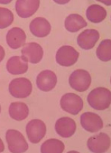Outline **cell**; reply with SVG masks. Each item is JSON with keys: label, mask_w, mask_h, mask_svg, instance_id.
Instances as JSON below:
<instances>
[{"label": "cell", "mask_w": 111, "mask_h": 153, "mask_svg": "<svg viewBox=\"0 0 111 153\" xmlns=\"http://www.w3.org/2000/svg\"><path fill=\"white\" fill-rule=\"evenodd\" d=\"M88 104L96 110H105L110 107L111 102L110 91L105 87H96L89 93Z\"/></svg>", "instance_id": "1"}, {"label": "cell", "mask_w": 111, "mask_h": 153, "mask_svg": "<svg viewBox=\"0 0 111 153\" xmlns=\"http://www.w3.org/2000/svg\"><path fill=\"white\" fill-rule=\"evenodd\" d=\"M8 148L11 153H24L29 149V145L25 136L16 129H9L6 133Z\"/></svg>", "instance_id": "2"}, {"label": "cell", "mask_w": 111, "mask_h": 153, "mask_svg": "<svg viewBox=\"0 0 111 153\" xmlns=\"http://www.w3.org/2000/svg\"><path fill=\"white\" fill-rule=\"evenodd\" d=\"M68 83L73 89L78 92H84L90 88L92 77L90 72L83 69L74 70L70 74Z\"/></svg>", "instance_id": "3"}, {"label": "cell", "mask_w": 111, "mask_h": 153, "mask_svg": "<svg viewBox=\"0 0 111 153\" xmlns=\"http://www.w3.org/2000/svg\"><path fill=\"white\" fill-rule=\"evenodd\" d=\"M9 93L14 98H25L30 96L32 91V84L26 77L15 78L9 85Z\"/></svg>", "instance_id": "4"}, {"label": "cell", "mask_w": 111, "mask_h": 153, "mask_svg": "<svg viewBox=\"0 0 111 153\" xmlns=\"http://www.w3.org/2000/svg\"><path fill=\"white\" fill-rule=\"evenodd\" d=\"M60 107L66 112L77 115L83 109L84 102L82 98L77 94L66 93L60 99Z\"/></svg>", "instance_id": "5"}, {"label": "cell", "mask_w": 111, "mask_h": 153, "mask_svg": "<svg viewBox=\"0 0 111 153\" xmlns=\"http://www.w3.org/2000/svg\"><path fill=\"white\" fill-rule=\"evenodd\" d=\"M25 129L28 140L34 144L41 142L47 132L45 122L39 119L30 120L26 125Z\"/></svg>", "instance_id": "6"}, {"label": "cell", "mask_w": 111, "mask_h": 153, "mask_svg": "<svg viewBox=\"0 0 111 153\" xmlns=\"http://www.w3.org/2000/svg\"><path fill=\"white\" fill-rule=\"evenodd\" d=\"M80 53L75 48L68 45H64L56 53V62L64 67H70L78 61Z\"/></svg>", "instance_id": "7"}, {"label": "cell", "mask_w": 111, "mask_h": 153, "mask_svg": "<svg viewBox=\"0 0 111 153\" xmlns=\"http://www.w3.org/2000/svg\"><path fill=\"white\" fill-rule=\"evenodd\" d=\"M87 146L92 153H105L110 147V138L106 133L101 132L90 137L87 141Z\"/></svg>", "instance_id": "8"}, {"label": "cell", "mask_w": 111, "mask_h": 153, "mask_svg": "<svg viewBox=\"0 0 111 153\" xmlns=\"http://www.w3.org/2000/svg\"><path fill=\"white\" fill-rule=\"evenodd\" d=\"M80 124L87 131L96 133L104 127V122L98 114L92 112H85L80 115Z\"/></svg>", "instance_id": "9"}, {"label": "cell", "mask_w": 111, "mask_h": 153, "mask_svg": "<svg viewBox=\"0 0 111 153\" xmlns=\"http://www.w3.org/2000/svg\"><path fill=\"white\" fill-rule=\"evenodd\" d=\"M21 57L27 63H39L43 56V49L36 42H29L24 45L21 50Z\"/></svg>", "instance_id": "10"}, {"label": "cell", "mask_w": 111, "mask_h": 153, "mask_svg": "<svg viewBox=\"0 0 111 153\" xmlns=\"http://www.w3.org/2000/svg\"><path fill=\"white\" fill-rule=\"evenodd\" d=\"M75 120L68 117H62L56 121L54 129L57 134L62 138H68L73 136L76 131Z\"/></svg>", "instance_id": "11"}, {"label": "cell", "mask_w": 111, "mask_h": 153, "mask_svg": "<svg viewBox=\"0 0 111 153\" xmlns=\"http://www.w3.org/2000/svg\"><path fill=\"white\" fill-rule=\"evenodd\" d=\"M57 83V76L53 71L45 70L41 71L36 77V85L39 90L48 92L55 87Z\"/></svg>", "instance_id": "12"}, {"label": "cell", "mask_w": 111, "mask_h": 153, "mask_svg": "<svg viewBox=\"0 0 111 153\" xmlns=\"http://www.w3.org/2000/svg\"><path fill=\"white\" fill-rule=\"evenodd\" d=\"M100 38V34L95 29H86L78 35L77 43L82 49L90 50L94 48Z\"/></svg>", "instance_id": "13"}, {"label": "cell", "mask_w": 111, "mask_h": 153, "mask_svg": "<svg viewBox=\"0 0 111 153\" xmlns=\"http://www.w3.org/2000/svg\"><path fill=\"white\" fill-rule=\"evenodd\" d=\"M39 6V0H18L15 2V11L20 17L27 19L37 11Z\"/></svg>", "instance_id": "14"}, {"label": "cell", "mask_w": 111, "mask_h": 153, "mask_svg": "<svg viewBox=\"0 0 111 153\" xmlns=\"http://www.w3.org/2000/svg\"><path fill=\"white\" fill-rule=\"evenodd\" d=\"M6 39L10 48L17 49L25 45L27 36L22 28L14 27L8 31Z\"/></svg>", "instance_id": "15"}, {"label": "cell", "mask_w": 111, "mask_h": 153, "mask_svg": "<svg viewBox=\"0 0 111 153\" xmlns=\"http://www.w3.org/2000/svg\"><path fill=\"white\" fill-rule=\"evenodd\" d=\"M29 30L32 35L37 37H45L50 33L51 25L45 18L36 17L29 24Z\"/></svg>", "instance_id": "16"}, {"label": "cell", "mask_w": 111, "mask_h": 153, "mask_svg": "<svg viewBox=\"0 0 111 153\" xmlns=\"http://www.w3.org/2000/svg\"><path fill=\"white\" fill-rule=\"evenodd\" d=\"M7 69L10 74L14 75L24 74L28 70V63L21 56H13L8 60Z\"/></svg>", "instance_id": "17"}, {"label": "cell", "mask_w": 111, "mask_h": 153, "mask_svg": "<svg viewBox=\"0 0 111 153\" xmlns=\"http://www.w3.org/2000/svg\"><path fill=\"white\" fill-rule=\"evenodd\" d=\"M9 113L13 120L23 121L29 115V107L23 102H11L9 108Z\"/></svg>", "instance_id": "18"}, {"label": "cell", "mask_w": 111, "mask_h": 153, "mask_svg": "<svg viewBox=\"0 0 111 153\" xmlns=\"http://www.w3.org/2000/svg\"><path fill=\"white\" fill-rule=\"evenodd\" d=\"M87 25L85 20L81 15L78 13H71L68 15L64 21V26L71 33H76L82 28Z\"/></svg>", "instance_id": "19"}, {"label": "cell", "mask_w": 111, "mask_h": 153, "mask_svg": "<svg viewBox=\"0 0 111 153\" xmlns=\"http://www.w3.org/2000/svg\"><path fill=\"white\" fill-rule=\"evenodd\" d=\"M86 16L92 23H99L106 19L107 11L104 7L94 4L87 7L86 10Z\"/></svg>", "instance_id": "20"}, {"label": "cell", "mask_w": 111, "mask_h": 153, "mask_svg": "<svg viewBox=\"0 0 111 153\" xmlns=\"http://www.w3.org/2000/svg\"><path fill=\"white\" fill-rule=\"evenodd\" d=\"M65 145L57 138H50L41 146V153H63Z\"/></svg>", "instance_id": "21"}, {"label": "cell", "mask_w": 111, "mask_h": 153, "mask_svg": "<svg viewBox=\"0 0 111 153\" xmlns=\"http://www.w3.org/2000/svg\"><path fill=\"white\" fill-rule=\"evenodd\" d=\"M111 41L110 39H104L101 42L96 51L98 58L101 61L108 62L111 58Z\"/></svg>", "instance_id": "22"}, {"label": "cell", "mask_w": 111, "mask_h": 153, "mask_svg": "<svg viewBox=\"0 0 111 153\" xmlns=\"http://www.w3.org/2000/svg\"><path fill=\"white\" fill-rule=\"evenodd\" d=\"M14 15L11 10L5 7H0V29H4L13 23Z\"/></svg>", "instance_id": "23"}, {"label": "cell", "mask_w": 111, "mask_h": 153, "mask_svg": "<svg viewBox=\"0 0 111 153\" xmlns=\"http://www.w3.org/2000/svg\"><path fill=\"white\" fill-rule=\"evenodd\" d=\"M5 56V50L2 46L0 45V62H1L4 58Z\"/></svg>", "instance_id": "24"}, {"label": "cell", "mask_w": 111, "mask_h": 153, "mask_svg": "<svg viewBox=\"0 0 111 153\" xmlns=\"http://www.w3.org/2000/svg\"><path fill=\"white\" fill-rule=\"evenodd\" d=\"M5 149V146H4V143L3 140H1V138H0V153H1L4 152Z\"/></svg>", "instance_id": "25"}, {"label": "cell", "mask_w": 111, "mask_h": 153, "mask_svg": "<svg viewBox=\"0 0 111 153\" xmlns=\"http://www.w3.org/2000/svg\"><path fill=\"white\" fill-rule=\"evenodd\" d=\"M10 2H11V0H0V4H9Z\"/></svg>", "instance_id": "26"}, {"label": "cell", "mask_w": 111, "mask_h": 153, "mask_svg": "<svg viewBox=\"0 0 111 153\" xmlns=\"http://www.w3.org/2000/svg\"><path fill=\"white\" fill-rule=\"evenodd\" d=\"M69 1H54V2L56 3H58V4H65V3H67Z\"/></svg>", "instance_id": "27"}, {"label": "cell", "mask_w": 111, "mask_h": 153, "mask_svg": "<svg viewBox=\"0 0 111 153\" xmlns=\"http://www.w3.org/2000/svg\"><path fill=\"white\" fill-rule=\"evenodd\" d=\"M67 153H80V152H78V151L76 150H71V151H68Z\"/></svg>", "instance_id": "28"}, {"label": "cell", "mask_w": 111, "mask_h": 153, "mask_svg": "<svg viewBox=\"0 0 111 153\" xmlns=\"http://www.w3.org/2000/svg\"><path fill=\"white\" fill-rule=\"evenodd\" d=\"M1 105H0V113H1Z\"/></svg>", "instance_id": "29"}]
</instances>
